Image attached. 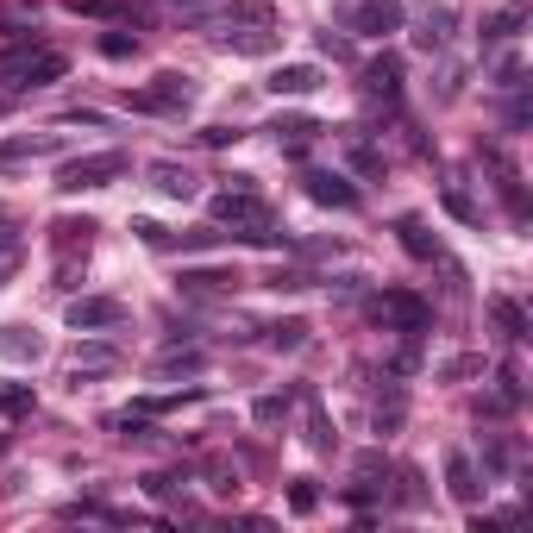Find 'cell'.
Returning <instances> with one entry per match:
<instances>
[{
    "instance_id": "6da1fadb",
    "label": "cell",
    "mask_w": 533,
    "mask_h": 533,
    "mask_svg": "<svg viewBox=\"0 0 533 533\" xmlns=\"http://www.w3.org/2000/svg\"><path fill=\"white\" fill-rule=\"evenodd\" d=\"M214 226H220L226 239L258 245V251L289 245L283 233H270V207L258 201V189H220V195H214Z\"/></svg>"
},
{
    "instance_id": "7a4b0ae2",
    "label": "cell",
    "mask_w": 533,
    "mask_h": 533,
    "mask_svg": "<svg viewBox=\"0 0 533 533\" xmlns=\"http://www.w3.org/2000/svg\"><path fill=\"white\" fill-rule=\"evenodd\" d=\"M69 76V57L63 51H44V44L19 38L13 51H0V88H51Z\"/></svg>"
},
{
    "instance_id": "3957f363",
    "label": "cell",
    "mask_w": 533,
    "mask_h": 533,
    "mask_svg": "<svg viewBox=\"0 0 533 533\" xmlns=\"http://www.w3.org/2000/svg\"><path fill=\"white\" fill-rule=\"evenodd\" d=\"M132 170L126 151H88V157H69V164L57 170V189L63 195H82V189H107V182H120Z\"/></svg>"
},
{
    "instance_id": "277c9868",
    "label": "cell",
    "mask_w": 533,
    "mask_h": 533,
    "mask_svg": "<svg viewBox=\"0 0 533 533\" xmlns=\"http://www.w3.org/2000/svg\"><path fill=\"white\" fill-rule=\"evenodd\" d=\"M370 314H377L383 327L408 333V339H421V333H427V320H433V308H427L421 295H408V289H383V295H377V308H370Z\"/></svg>"
},
{
    "instance_id": "5b68a950",
    "label": "cell",
    "mask_w": 533,
    "mask_h": 533,
    "mask_svg": "<svg viewBox=\"0 0 533 533\" xmlns=\"http://www.w3.org/2000/svg\"><path fill=\"white\" fill-rule=\"evenodd\" d=\"M63 314H69V327H76V333H107V327H120V320H126V301L120 295H76Z\"/></svg>"
},
{
    "instance_id": "8992f818",
    "label": "cell",
    "mask_w": 533,
    "mask_h": 533,
    "mask_svg": "<svg viewBox=\"0 0 533 533\" xmlns=\"http://www.w3.org/2000/svg\"><path fill=\"white\" fill-rule=\"evenodd\" d=\"M402 0H358L352 13H345V26L364 32V38H389V32H402Z\"/></svg>"
},
{
    "instance_id": "52a82bcc",
    "label": "cell",
    "mask_w": 533,
    "mask_h": 533,
    "mask_svg": "<svg viewBox=\"0 0 533 533\" xmlns=\"http://www.w3.org/2000/svg\"><path fill=\"white\" fill-rule=\"evenodd\" d=\"M301 182H308V195H314L320 207H339V214H352V207H358V189H352L345 176H333V170H308Z\"/></svg>"
},
{
    "instance_id": "ba28073f",
    "label": "cell",
    "mask_w": 533,
    "mask_h": 533,
    "mask_svg": "<svg viewBox=\"0 0 533 533\" xmlns=\"http://www.w3.org/2000/svg\"><path fill=\"white\" fill-rule=\"evenodd\" d=\"M264 88H270L276 101H283V95L301 101V95H314V88H320V69H314V63H283V69H270Z\"/></svg>"
},
{
    "instance_id": "9c48e42d",
    "label": "cell",
    "mask_w": 533,
    "mask_h": 533,
    "mask_svg": "<svg viewBox=\"0 0 533 533\" xmlns=\"http://www.w3.org/2000/svg\"><path fill=\"white\" fill-rule=\"evenodd\" d=\"M446 490H452V502H465V508H477V502H483L477 465H471L465 452H446Z\"/></svg>"
},
{
    "instance_id": "30bf717a",
    "label": "cell",
    "mask_w": 533,
    "mask_h": 533,
    "mask_svg": "<svg viewBox=\"0 0 533 533\" xmlns=\"http://www.w3.org/2000/svg\"><path fill=\"white\" fill-rule=\"evenodd\" d=\"M95 233H101L95 220H57V226H51V245H57V258H88Z\"/></svg>"
},
{
    "instance_id": "8fae6325",
    "label": "cell",
    "mask_w": 533,
    "mask_h": 533,
    "mask_svg": "<svg viewBox=\"0 0 533 533\" xmlns=\"http://www.w3.org/2000/svg\"><path fill=\"white\" fill-rule=\"evenodd\" d=\"M176 283H182V295H233L245 276H239V270H207V264H201V270H182Z\"/></svg>"
},
{
    "instance_id": "7c38bea8",
    "label": "cell",
    "mask_w": 533,
    "mask_h": 533,
    "mask_svg": "<svg viewBox=\"0 0 533 533\" xmlns=\"http://www.w3.org/2000/svg\"><path fill=\"white\" fill-rule=\"evenodd\" d=\"M0 358H13V364H38V358H44V339H38L32 327H19V320H13V327H0Z\"/></svg>"
},
{
    "instance_id": "4fadbf2b",
    "label": "cell",
    "mask_w": 533,
    "mask_h": 533,
    "mask_svg": "<svg viewBox=\"0 0 533 533\" xmlns=\"http://www.w3.org/2000/svg\"><path fill=\"white\" fill-rule=\"evenodd\" d=\"M364 88L377 101H396L402 95V57H377V63H364Z\"/></svg>"
},
{
    "instance_id": "5bb4252c",
    "label": "cell",
    "mask_w": 533,
    "mask_h": 533,
    "mask_svg": "<svg viewBox=\"0 0 533 533\" xmlns=\"http://www.w3.org/2000/svg\"><path fill=\"white\" fill-rule=\"evenodd\" d=\"M101 370H120V345L82 339V345H76V377H101Z\"/></svg>"
},
{
    "instance_id": "9a60e30c",
    "label": "cell",
    "mask_w": 533,
    "mask_h": 533,
    "mask_svg": "<svg viewBox=\"0 0 533 533\" xmlns=\"http://www.w3.org/2000/svg\"><path fill=\"white\" fill-rule=\"evenodd\" d=\"M264 132H276V145H289V151H301V145H308V138H314L320 126L308 120V113H276V120H270Z\"/></svg>"
},
{
    "instance_id": "2e32d148",
    "label": "cell",
    "mask_w": 533,
    "mask_h": 533,
    "mask_svg": "<svg viewBox=\"0 0 533 533\" xmlns=\"http://www.w3.org/2000/svg\"><path fill=\"white\" fill-rule=\"evenodd\" d=\"M151 95L164 101V113H182V107L195 101V82L182 76V69H164V76H157V88H151Z\"/></svg>"
},
{
    "instance_id": "e0dca14e",
    "label": "cell",
    "mask_w": 533,
    "mask_h": 533,
    "mask_svg": "<svg viewBox=\"0 0 533 533\" xmlns=\"http://www.w3.org/2000/svg\"><path fill=\"white\" fill-rule=\"evenodd\" d=\"M151 189H164L170 201H189V195H195V170H182V164H151Z\"/></svg>"
},
{
    "instance_id": "ac0fdd59",
    "label": "cell",
    "mask_w": 533,
    "mask_h": 533,
    "mask_svg": "<svg viewBox=\"0 0 533 533\" xmlns=\"http://www.w3.org/2000/svg\"><path fill=\"white\" fill-rule=\"evenodd\" d=\"M396 233H402V251H408V258H421V264H433V258H439V239L427 233L421 220H402Z\"/></svg>"
},
{
    "instance_id": "d6986e66",
    "label": "cell",
    "mask_w": 533,
    "mask_h": 533,
    "mask_svg": "<svg viewBox=\"0 0 533 533\" xmlns=\"http://www.w3.org/2000/svg\"><path fill=\"white\" fill-rule=\"evenodd\" d=\"M32 408H38L32 383H0V414H7V421H26Z\"/></svg>"
},
{
    "instance_id": "ffe728a7",
    "label": "cell",
    "mask_w": 533,
    "mask_h": 533,
    "mask_svg": "<svg viewBox=\"0 0 533 533\" xmlns=\"http://www.w3.org/2000/svg\"><path fill=\"white\" fill-rule=\"evenodd\" d=\"M301 339H308V320H270V327H264V345H270V352H295Z\"/></svg>"
},
{
    "instance_id": "44dd1931",
    "label": "cell",
    "mask_w": 533,
    "mask_h": 533,
    "mask_svg": "<svg viewBox=\"0 0 533 533\" xmlns=\"http://www.w3.org/2000/svg\"><path fill=\"white\" fill-rule=\"evenodd\" d=\"M220 51H239V57H270V51H276V38H270V32H226V38H220Z\"/></svg>"
},
{
    "instance_id": "7402d4cb",
    "label": "cell",
    "mask_w": 533,
    "mask_h": 533,
    "mask_svg": "<svg viewBox=\"0 0 533 533\" xmlns=\"http://www.w3.org/2000/svg\"><path fill=\"white\" fill-rule=\"evenodd\" d=\"M57 151V138L44 132V138H7V145H0V164H19V157H51Z\"/></svg>"
},
{
    "instance_id": "603a6c76",
    "label": "cell",
    "mask_w": 533,
    "mask_h": 533,
    "mask_svg": "<svg viewBox=\"0 0 533 533\" xmlns=\"http://www.w3.org/2000/svg\"><path fill=\"white\" fill-rule=\"evenodd\" d=\"M446 26H452V13L433 7V13L421 19V32H414V44H421V51H439V44H446Z\"/></svg>"
},
{
    "instance_id": "cb8c5ba5",
    "label": "cell",
    "mask_w": 533,
    "mask_h": 533,
    "mask_svg": "<svg viewBox=\"0 0 533 533\" xmlns=\"http://www.w3.org/2000/svg\"><path fill=\"white\" fill-rule=\"evenodd\" d=\"M490 314H496V327H502L508 339H527V314H521L508 295H496V301H490Z\"/></svg>"
},
{
    "instance_id": "d4e9b609",
    "label": "cell",
    "mask_w": 533,
    "mask_h": 533,
    "mask_svg": "<svg viewBox=\"0 0 533 533\" xmlns=\"http://www.w3.org/2000/svg\"><path fill=\"white\" fill-rule=\"evenodd\" d=\"M308 446L314 452H333V421H327V408H320L314 396H308Z\"/></svg>"
},
{
    "instance_id": "484cf974",
    "label": "cell",
    "mask_w": 533,
    "mask_h": 533,
    "mask_svg": "<svg viewBox=\"0 0 533 533\" xmlns=\"http://www.w3.org/2000/svg\"><path fill=\"white\" fill-rule=\"evenodd\" d=\"M521 26H527V7H502V13L490 19V26H483V38H490V44H496V38H515Z\"/></svg>"
},
{
    "instance_id": "4316f807",
    "label": "cell",
    "mask_w": 533,
    "mask_h": 533,
    "mask_svg": "<svg viewBox=\"0 0 533 533\" xmlns=\"http://www.w3.org/2000/svg\"><path fill=\"white\" fill-rule=\"evenodd\" d=\"M170 245H182V251H214V245H226V233H220V226H195V233H170Z\"/></svg>"
},
{
    "instance_id": "83f0119b",
    "label": "cell",
    "mask_w": 533,
    "mask_h": 533,
    "mask_svg": "<svg viewBox=\"0 0 533 533\" xmlns=\"http://www.w3.org/2000/svg\"><path fill=\"white\" fill-rule=\"evenodd\" d=\"M201 370V352H164L157 358V377H195Z\"/></svg>"
},
{
    "instance_id": "f1b7e54d",
    "label": "cell",
    "mask_w": 533,
    "mask_h": 533,
    "mask_svg": "<svg viewBox=\"0 0 533 533\" xmlns=\"http://www.w3.org/2000/svg\"><path fill=\"white\" fill-rule=\"evenodd\" d=\"M439 201H446V214H452V220H465V226H477V201H471L465 189H458V182H446V195H439Z\"/></svg>"
},
{
    "instance_id": "f546056e",
    "label": "cell",
    "mask_w": 533,
    "mask_h": 533,
    "mask_svg": "<svg viewBox=\"0 0 533 533\" xmlns=\"http://www.w3.org/2000/svg\"><path fill=\"white\" fill-rule=\"evenodd\" d=\"M314 508H320V490H314L308 477H295L289 483V515H314Z\"/></svg>"
},
{
    "instance_id": "4dcf8cb0",
    "label": "cell",
    "mask_w": 533,
    "mask_h": 533,
    "mask_svg": "<svg viewBox=\"0 0 533 533\" xmlns=\"http://www.w3.org/2000/svg\"><path fill=\"white\" fill-rule=\"evenodd\" d=\"M19 264H26V245H19V239L7 233V239H0V289L13 283V270H19Z\"/></svg>"
},
{
    "instance_id": "1f68e13d",
    "label": "cell",
    "mask_w": 533,
    "mask_h": 533,
    "mask_svg": "<svg viewBox=\"0 0 533 533\" xmlns=\"http://www.w3.org/2000/svg\"><path fill=\"white\" fill-rule=\"evenodd\" d=\"M63 13H76V19H120L113 0H63Z\"/></svg>"
},
{
    "instance_id": "d6a6232c",
    "label": "cell",
    "mask_w": 533,
    "mask_h": 533,
    "mask_svg": "<svg viewBox=\"0 0 533 533\" xmlns=\"http://www.w3.org/2000/svg\"><path fill=\"white\" fill-rule=\"evenodd\" d=\"M145 496H157V502H176V496H182V477H170V471H151V477H145Z\"/></svg>"
},
{
    "instance_id": "836d02e7",
    "label": "cell",
    "mask_w": 533,
    "mask_h": 533,
    "mask_svg": "<svg viewBox=\"0 0 533 533\" xmlns=\"http://www.w3.org/2000/svg\"><path fill=\"white\" fill-rule=\"evenodd\" d=\"M283 414H289V396H258V402H251V421H283Z\"/></svg>"
},
{
    "instance_id": "e575fe53",
    "label": "cell",
    "mask_w": 533,
    "mask_h": 533,
    "mask_svg": "<svg viewBox=\"0 0 533 533\" xmlns=\"http://www.w3.org/2000/svg\"><path fill=\"white\" fill-rule=\"evenodd\" d=\"M132 51H138V38H126V32H107L101 38V57H113V63H126Z\"/></svg>"
},
{
    "instance_id": "d590c367",
    "label": "cell",
    "mask_w": 533,
    "mask_h": 533,
    "mask_svg": "<svg viewBox=\"0 0 533 533\" xmlns=\"http://www.w3.org/2000/svg\"><path fill=\"white\" fill-rule=\"evenodd\" d=\"M377 477H389V458L383 452H364L358 458V483H377ZM377 490H383V483H377Z\"/></svg>"
},
{
    "instance_id": "8d00e7d4",
    "label": "cell",
    "mask_w": 533,
    "mask_h": 533,
    "mask_svg": "<svg viewBox=\"0 0 533 533\" xmlns=\"http://www.w3.org/2000/svg\"><path fill=\"white\" fill-rule=\"evenodd\" d=\"M352 170H358V176H383V151H370V145H352Z\"/></svg>"
},
{
    "instance_id": "74e56055",
    "label": "cell",
    "mask_w": 533,
    "mask_h": 533,
    "mask_svg": "<svg viewBox=\"0 0 533 533\" xmlns=\"http://www.w3.org/2000/svg\"><path fill=\"white\" fill-rule=\"evenodd\" d=\"M396 477H402V502H408V508H421V502H427V490H421V471H414V465H402Z\"/></svg>"
},
{
    "instance_id": "f35d334b",
    "label": "cell",
    "mask_w": 533,
    "mask_h": 533,
    "mask_svg": "<svg viewBox=\"0 0 533 533\" xmlns=\"http://www.w3.org/2000/svg\"><path fill=\"white\" fill-rule=\"evenodd\" d=\"M132 233L145 239L151 251H164V245H170V226H157V220H132Z\"/></svg>"
},
{
    "instance_id": "ab89813d",
    "label": "cell",
    "mask_w": 533,
    "mask_h": 533,
    "mask_svg": "<svg viewBox=\"0 0 533 533\" xmlns=\"http://www.w3.org/2000/svg\"><path fill=\"white\" fill-rule=\"evenodd\" d=\"M477 370H483V358H452V364H439V377L458 383V377H477Z\"/></svg>"
},
{
    "instance_id": "60d3db41",
    "label": "cell",
    "mask_w": 533,
    "mask_h": 533,
    "mask_svg": "<svg viewBox=\"0 0 533 533\" xmlns=\"http://www.w3.org/2000/svg\"><path fill=\"white\" fill-rule=\"evenodd\" d=\"M308 283H314L308 270H276V276H270V289H308Z\"/></svg>"
},
{
    "instance_id": "b9f144b4",
    "label": "cell",
    "mask_w": 533,
    "mask_h": 533,
    "mask_svg": "<svg viewBox=\"0 0 533 533\" xmlns=\"http://www.w3.org/2000/svg\"><path fill=\"white\" fill-rule=\"evenodd\" d=\"M483 465H490V477H502V471H508V452L496 446V439H490V446H483Z\"/></svg>"
},
{
    "instance_id": "7bdbcfd3",
    "label": "cell",
    "mask_w": 533,
    "mask_h": 533,
    "mask_svg": "<svg viewBox=\"0 0 533 533\" xmlns=\"http://www.w3.org/2000/svg\"><path fill=\"white\" fill-rule=\"evenodd\" d=\"M320 51H327V57H352V38H333V32H320Z\"/></svg>"
},
{
    "instance_id": "ee69618b",
    "label": "cell",
    "mask_w": 533,
    "mask_h": 533,
    "mask_svg": "<svg viewBox=\"0 0 533 533\" xmlns=\"http://www.w3.org/2000/svg\"><path fill=\"white\" fill-rule=\"evenodd\" d=\"M233 138H239L233 126H207V132H201V145H214V151H220V145H233Z\"/></svg>"
},
{
    "instance_id": "f6af8a7d",
    "label": "cell",
    "mask_w": 533,
    "mask_h": 533,
    "mask_svg": "<svg viewBox=\"0 0 533 533\" xmlns=\"http://www.w3.org/2000/svg\"><path fill=\"white\" fill-rule=\"evenodd\" d=\"M7 226H13V207H0V239H7Z\"/></svg>"
},
{
    "instance_id": "bcb514c9",
    "label": "cell",
    "mask_w": 533,
    "mask_h": 533,
    "mask_svg": "<svg viewBox=\"0 0 533 533\" xmlns=\"http://www.w3.org/2000/svg\"><path fill=\"white\" fill-rule=\"evenodd\" d=\"M176 7H201V0H176Z\"/></svg>"
},
{
    "instance_id": "7dc6e473",
    "label": "cell",
    "mask_w": 533,
    "mask_h": 533,
    "mask_svg": "<svg viewBox=\"0 0 533 533\" xmlns=\"http://www.w3.org/2000/svg\"><path fill=\"white\" fill-rule=\"evenodd\" d=\"M0 452H7V433H0Z\"/></svg>"
}]
</instances>
